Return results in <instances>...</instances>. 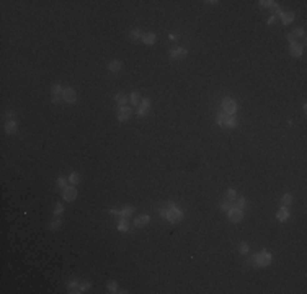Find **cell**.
I'll return each instance as SVG.
<instances>
[{
  "label": "cell",
  "instance_id": "1",
  "mask_svg": "<svg viewBox=\"0 0 307 294\" xmlns=\"http://www.w3.org/2000/svg\"><path fill=\"white\" fill-rule=\"evenodd\" d=\"M160 214L163 217H167L170 222H176V221H181L183 219V212L180 209H176V207H173V209H162Z\"/></svg>",
  "mask_w": 307,
  "mask_h": 294
},
{
  "label": "cell",
  "instance_id": "2",
  "mask_svg": "<svg viewBox=\"0 0 307 294\" xmlns=\"http://www.w3.org/2000/svg\"><path fill=\"white\" fill-rule=\"evenodd\" d=\"M271 260H273V257H271V253H268V252H261V253L253 257V262H255V265H258V267H268L271 263Z\"/></svg>",
  "mask_w": 307,
  "mask_h": 294
},
{
  "label": "cell",
  "instance_id": "3",
  "mask_svg": "<svg viewBox=\"0 0 307 294\" xmlns=\"http://www.w3.org/2000/svg\"><path fill=\"white\" fill-rule=\"evenodd\" d=\"M222 108H224V113L232 114V116H234V113L237 111V103H235L234 100H230V98H225L222 102Z\"/></svg>",
  "mask_w": 307,
  "mask_h": 294
},
{
  "label": "cell",
  "instance_id": "4",
  "mask_svg": "<svg viewBox=\"0 0 307 294\" xmlns=\"http://www.w3.org/2000/svg\"><path fill=\"white\" fill-rule=\"evenodd\" d=\"M227 217H229L232 222H240L242 217H244V212H242V209H237V207H230L229 211H227Z\"/></svg>",
  "mask_w": 307,
  "mask_h": 294
},
{
  "label": "cell",
  "instance_id": "5",
  "mask_svg": "<svg viewBox=\"0 0 307 294\" xmlns=\"http://www.w3.org/2000/svg\"><path fill=\"white\" fill-rule=\"evenodd\" d=\"M62 196L66 201H74V199L77 198V190L74 188V186H66V188L62 190Z\"/></svg>",
  "mask_w": 307,
  "mask_h": 294
},
{
  "label": "cell",
  "instance_id": "6",
  "mask_svg": "<svg viewBox=\"0 0 307 294\" xmlns=\"http://www.w3.org/2000/svg\"><path fill=\"white\" fill-rule=\"evenodd\" d=\"M62 98L66 100L67 103H75V100H77V93H75V90H74V88H64Z\"/></svg>",
  "mask_w": 307,
  "mask_h": 294
},
{
  "label": "cell",
  "instance_id": "7",
  "mask_svg": "<svg viewBox=\"0 0 307 294\" xmlns=\"http://www.w3.org/2000/svg\"><path fill=\"white\" fill-rule=\"evenodd\" d=\"M131 113H132L131 108H127V106H121V108L118 110V119L119 121H127L129 116H131Z\"/></svg>",
  "mask_w": 307,
  "mask_h": 294
},
{
  "label": "cell",
  "instance_id": "8",
  "mask_svg": "<svg viewBox=\"0 0 307 294\" xmlns=\"http://www.w3.org/2000/svg\"><path fill=\"white\" fill-rule=\"evenodd\" d=\"M170 56L173 57V59H183L185 56H186V49L185 47H175L170 51Z\"/></svg>",
  "mask_w": 307,
  "mask_h": 294
},
{
  "label": "cell",
  "instance_id": "9",
  "mask_svg": "<svg viewBox=\"0 0 307 294\" xmlns=\"http://www.w3.org/2000/svg\"><path fill=\"white\" fill-rule=\"evenodd\" d=\"M155 41H157V36H155L154 33H146V34H142V42H144V44L152 46V44H155Z\"/></svg>",
  "mask_w": 307,
  "mask_h": 294
},
{
  "label": "cell",
  "instance_id": "10",
  "mask_svg": "<svg viewBox=\"0 0 307 294\" xmlns=\"http://www.w3.org/2000/svg\"><path fill=\"white\" fill-rule=\"evenodd\" d=\"M149 221H151V217H149L147 214H144V216H141V217H136L134 226H136V227H144V226L149 224Z\"/></svg>",
  "mask_w": 307,
  "mask_h": 294
},
{
  "label": "cell",
  "instance_id": "11",
  "mask_svg": "<svg viewBox=\"0 0 307 294\" xmlns=\"http://www.w3.org/2000/svg\"><path fill=\"white\" fill-rule=\"evenodd\" d=\"M289 51H291V56H294V57H301V56H302V46H299L297 42H292Z\"/></svg>",
  "mask_w": 307,
  "mask_h": 294
},
{
  "label": "cell",
  "instance_id": "12",
  "mask_svg": "<svg viewBox=\"0 0 307 294\" xmlns=\"http://www.w3.org/2000/svg\"><path fill=\"white\" fill-rule=\"evenodd\" d=\"M288 217H289V211H288V207H284V206H283L281 209L276 212V219H278V221H281V222H284Z\"/></svg>",
  "mask_w": 307,
  "mask_h": 294
},
{
  "label": "cell",
  "instance_id": "13",
  "mask_svg": "<svg viewBox=\"0 0 307 294\" xmlns=\"http://www.w3.org/2000/svg\"><path fill=\"white\" fill-rule=\"evenodd\" d=\"M5 131H7V134H10V136H13V134H15L17 132V123H15V121H7V123H5Z\"/></svg>",
  "mask_w": 307,
  "mask_h": 294
},
{
  "label": "cell",
  "instance_id": "14",
  "mask_svg": "<svg viewBox=\"0 0 307 294\" xmlns=\"http://www.w3.org/2000/svg\"><path fill=\"white\" fill-rule=\"evenodd\" d=\"M280 17H281V21L284 25H289L292 20H294V13H291V12H288V13H284V12H281L280 13Z\"/></svg>",
  "mask_w": 307,
  "mask_h": 294
},
{
  "label": "cell",
  "instance_id": "15",
  "mask_svg": "<svg viewBox=\"0 0 307 294\" xmlns=\"http://www.w3.org/2000/svg\"><path fill=\"white\" fill-rule=\"evenodd\" d=\"M149 106H151V100H149V98H144V100L141 102V105H139V114H146L147 110H149Z\"/></svg>",
  "mask_w": 307,
  "mask_h": 294
},
{
  "label": "cell",
  "instance_id": "16",
  "mask_svg": "<svg viewBox=\"0 0 307 294\" xmlns=\"http://www.w3.org/2000/svg\"><path fill=\"white\" fill-rule=\"evenodd\" d=\"M118 229H119L121 232H127V231H129V224H127V219L126 217H121L119 224H118Z\"/></svg>",
  "mask_w": 307,
  "mask_h": 294
},
{
  "label": "cell",
  "instance_id": "17",
  "mask_svg": "<svg viewBox=\"0 0 307 294\" xmlns=\"http://www.w3.org/2000/svg\"><path fill=\"white\" fill-rule=\"evenodd\" d=\"M234 203H235L234 207H237V209H244V207L247 206V199L245 198H235Z\"/></svg>",
  "mask_w": 307,
  "mask_h": 294
},
{
  "label": "cell",
  "instance_id": "18",
  "mask_svg": "<svg viewBox=\"0 0 307 294\" xmlns=\"http://www.w3.org/2000/svg\"><path fill=\"white\" fill-rule=\"evenodd\" d=\"M108 70L110 72H118V70H121V62L119 61H111L110 66H108Z\"/></svg>",
  "mask_w": 307,
  "mask_h": 294
},
{
  "label": "cell",
  "instance_id": "19",
  "mask_svg": "<svg viewBox=\"0 0 307 294\" xmlns=\"http://www.w3.org/2000/svg\"><path fill=\"white\" fill-rule=\"evenodd\" d=\"M141 95L137 92H134V93H131V105H134V106H139L141 105Z\"/></svg>",
  "mask_w": 307,
  "mask_h": 294
},
{
  "label": "cell",
  "instance_id": "20",
  "mask_svg": "<svg viewBox=\"0 0 307 294\" xmlns=\"http://www.w3.org/2000/svg\"><path fill=\"white\" fill-rule=\"evenodd\" d=\"M64 93V90H62V87L59 83H56V85H52L51 87V95H54V97H59V95H62Z\"/></svg>",
  "mask_w": 307,
  "mask_h": 294
},
{
  "label": "cell",
  "instance_id": "21",
  "mask_svg": "<svg viewBox=\"0 0 307 294\" xmlns=\"http://www.w3.org/2000/svg\"><path fill=\"white\" fill-rule=\"evenodd\" d=\"M132 212H134V207L132 206H126V207H123V211H119V216L121 217H127V216H131Z\"/></svg>",
  "mask_w": 307,
  "mask_h": 294
},
{
  "label": "cell",
  "instance_id": "22",
  "mask_svg": "<svg viewBox=\"0 0 307 294\" xmlns=\"http://www.w3.org/2000/svg\"><path fill=\"white\" fill-rule=\"evenodd\" d=\"M224 126H227V127H234V126H235V119H234V116H232V114H225Z\"/></svg>",
  "mask_w": 307,
  "mask_h": 294
},
{
  "label": "cell",
  "instance_id": "23",
  "mask_svg": "<svg viewBox=\"0 0 307 294\" xmlns=\"http://www.w3.org/2000/svg\"><path fill=\"white\" fill-rule=\"evenodd\" d=\"M116 102H118L121 106H124V105L127 103V95H124V93H118V95H116Z\"/></svg>",
  "mask_w": 307,
  "mask_h": 294
},
{
  "label": "cell",
  "instance_id": "24",
  "mask_svg": "<svg viewBox=\"0 0 307 294\" xmlns=\"http://www.w3.org/2000/svg\"><path fill=\"white\" fill-rule=\"evenodd\" d=\"M139 38H141V30H137V28H136V30H131L129 39H131V41H137Z\"/></svg>",
  "mask_w": 307,
  "mask_h": 294
},
{
  "label": "cell",
  "instance_id": "25",
  "mask_svg": "<svg viewBox=\"0 0 307 294\" xmlns=\"http://www.w3.org/2000/svg\"><path fill=\"white\" fill-rule=\"evenodd\" d=\"M235 198H237V191H235V190H227L225 191V199H229V201L234 203Z\"/></svg>",
  "mask_w": 307,
  "mask_h": 294
},
{
  "label": "cell",
  "instance_id": "26",
  "mask_svg": "<svg viewBox=\"0 0 307 294\" xmlns=\"http://www.w3.org/2000/svg\"><path fill=\"white\" fill-rule=\"evenodd\" d=\"M291 203H292V196H291V195H284V196L281 198V204H283L284 207H288Z\"/></svg>",
  "mask_w": 307,
  "mask_h": 294
},
{
  "label": "cell",
  "instance_id": "27",
  "mask_svg": "<svg viewBox=\"0 0 307 294\" xmlns=\"http://www.w3.org/2000/svg\"><path fill=\"white\" fill-rule=\"evenodd\" d=\"M232 207V201H229V199H224L222 203H220V209H224V211H229Z\"/></svg>",
  "mask_w": 307,
  "mask_h": 294
},
{
  "label": "cell",
  "instance_id": "28",
  "mask_svg": "<svg viewBox=\"0 0 307 294\" xmlns=\"http://www.w3.org/2000/svg\"><path fill=\"white\" fill-rule=\"evenodd\" d=\"M61 226H62V221L57 219V221H54V222H51V224H49V229H51V231H57Z\"/></svg>",
  "mask_w": 307,
  "mask_h": 294
},
{
  "label": "cell",
  "instance_id": "29",
  "mask_svg": "<svg viewBox=\"0 0 307 294\" xmlns=\"http://www.w3.org/2000/svg\"><path fill=\"white\" fill-rule=\"evenodd\" d=\"M69 182L72 183V185H77L78 182H80V175H78V173H72V175L69 177Z\"/></svg>",
  "mask_w": 307,
  "mask_h": 294
},
{
  "label": "cell",
  "instance_id": "30",
  "mask_svg": "<svg viewBox=\"0 0 307 294\" xmlns=\"http://www.w3.org/2000/svg\"><path fill=\"white\" fill-rule=\"evenodd\" d=\"M239 252H240L242 255H247V253H248V245H247L245 242H242L240 245H239Z\"/></svg>",
  "mask_w": 307,
  "mask_h": 294
},
{
  "label": "cell",
  "instance_id": "31",
  "mask_svg": "<svg viewBox=\"0 0 307 294\" xmlns=\"http://www.w3.org/2000/svg\"><path fill=\"white\" fill-rule=\"evenodd\" d=\"M106 288H108V291H110V292H118V291H116V289H118V286H116V283H115V281H108Z\"/></svg>",
  "mask_w": 307,
  "mask_h": 294
},
{
  "label": "cell",
  "instance_id": "32",
  "mask_svg": "<svg viewBox=\"0 0 307 294\" xmlns=\"http://www.w3.org/2000/svg\"><path fill=\"white\" fill-rule=\"evenodd\" d=\"M291 34H292L294 38H302V36H304V30H302V28H296V30L292 31Z\"/></svg>",
  "mask_w": 307,
  "mask_h": 294
},
{
  "label": "cell",
  "instance_id": "33",
  "mask_svg": "<svg viewBox=\"0 0 307 294\" xmlns=\"http://www.w3.org/2000/svg\"><path fill=\"white\" fill-rule=\"evenodd\" d=\"M225 114H227V113H224V111L217 114V118H216V119H217V124H224V119H225Z\"/></svg>",
  "mask_w": 307,
  "mask_h": 294
},
{
  "label": "cell",
  "instance_id": "34",
  "mask_svg": "<svg viewBox=\"0 0 307 294\" xmlns=\"http://www.w3.org/2000/svg\"><path fill=\"white\" fill-rule=\"evenodd\" d=\"M62 212H64V207H62V204L59 203L57 206H56V209H54V214H56V216H61Z\"/></svg>",
  "mask_w": 307,
  "mask_h": 294
},
{
  "label": "cell",
  "instance_id": "35",
  "mask_svg": "<svg viewBox=\"0 0 307 294\" xmlns=\"http://www.w3.org/2000/svg\"><path fill=\"white\" fill-rule=\"evenodd\" d=\"M57 185L61 186V188H66L67 180H66V178H62V177H59V178H57Z\"/></svg>",
  "mask_w": 307,
  "mask_h": 294
},
{
  "label": "cell",
  "instance_id": "36",
  "mask_svg": "<svg viewBox=\"0 0 307 294\" xmlns=\"http://www.w3.org/2000/svg\"><path fill=\"white\" fill-rule=\"evenodd\" d=\"M260 3H261L263 7H275V5H276L275 2H266V0H263V2H260Z\"/></svg>",
  "mask_w": 307,
  "mask_h": 294
},
{
  "label": "cell",
  "instance_id": "37",
  "mask_svg": "<svg viewBox=\"0 0 307 294\" xmlns=\"http://www.w3.org/2000/svg\"><path fill=\"white\" fill-rule=\"evenodd\" d=\"M67 288H69L70 291H72V289H75V288H77V281H70V283L67 284Z\"/></svg>",
  "mask_w": 307,
  "mask_h": 294
},
{
  "label": "cell",
  "instance_id": "38",
  "mask_svg": "<svg viewBox=\"0 0 307 294\" xmlns=\"http://www.w3.org/2000/svg\"><path fill=\"white\" fill-rule=\"evenodd\" d=\"M13 118H15V113H13V111H7V119L12 121Z\"/></svg>",
  "mask_w": 307,
  "mask_h": 294
},
{
  "label": "cell",
  "instance_id": "39",
  "mask_svg": "<svg viewBox=\"0 0 307 294\" xmlns=\"http://www.w3.org/2000/svg\"><path fill=\"white\" fill-rule=\"evenodd\" d=\"M80 289H82V291H87V289H90V283H83V284L80 286Z\"/></svg>",
  "mask_w": 307,
  "mask_h": 294
},
{
  "label": "cell",
  "instance_id": "40",
  "mask_svg": "<svg viewBox=\"0 0 307 294\" xmlns=\"http://www.w3.org/2000/svg\"><path fill=\"white\" fill-rule=\"evenodd\" d=\"M288 41L291 42V44H292V42H297V41H296V38H294V36H292V34H291V33L288 34Z\"/></svg>",
  "mask_w": 307,
  "mask_h": 294
},
{
  "label": "cell",
  "instance_id": "41",
  "mask_svg": "<svg viewBox=\"0 0 307 294\" xmlns=\"http://www.w3.org/2000/svg\"><path fill=\"white\" fill-rule=\"evenodd\" d=\"M275 20H276V15H271V18L268 20V23H270V25H273V23H275Z\"/></svg>",
  "mask_w": 307,
  "mask_h": 294
},
{
  "label": "cell",
  "instance_id": "42",
  "mask_svg": "<svg viewBox=\"0 0 307 294\" xmlns=\"http://www.w3.org/2000/svg\"><path fill=\"white\" fill-rule=\"evenodd\" d=\"M52 103H59V97H54L52 98Z\"/></svg>",
  "mask_w": 307,
  "mask_h": 294
}]
</instances>
